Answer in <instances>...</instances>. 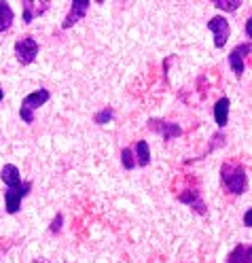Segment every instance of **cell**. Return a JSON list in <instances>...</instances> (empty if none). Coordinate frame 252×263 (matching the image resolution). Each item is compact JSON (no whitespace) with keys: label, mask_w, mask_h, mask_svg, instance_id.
I'll return each instance as SVG.
<instances>
[{"label":"cell","mask_w":252,"mask_h":263,"mask_svg":"<svg viewBox=\"0 0 252 263\" xmlns=\"http://www.w3.org/2000/svg\"><path fill=\"white\" fill-rule=\"evenodd\" d=\"M221 183L231 195H242L248 189V176L244 166L235 161H223L221 166Z\"/></svg>","instance_id":"cell-1"},{"label":"cell","mask_w":252,"mask_h":263,"mask_svg":"<svg viewBox=\"0 0 252 263\" xmlns=\"http://www.w3.org/2000/svg\"><path fill=\"white\" fill-rule=\"evenodd\" d=\"M49 98H51V93H49V89H45V87L28 93L24 100H22V106H20V117H22V121L28 123V125L34 123V110L41 108V106H45V104L49 102Z\"/></svg>","instance_id":"cell-2"},{"label":"cell","mask_w":252,"mask_h":263,"mask_svg":"<svg viewBox=\"0 0 252 263\" xmlns=\"http://www.w3.org/2000/svg\"><path fill=\"white\" fill-rule=\"evenodd\" d=\"M38 51H41V45L32 36H24L15 43V58H17V62L22 66H28V64L34 62L38 58Z\"/></svg>","instance_id":"cell-3"},{"label":"cell","mask_w":252,"mask_h":263,"mask_svg":"<svg viewBox=\"0 0 252 263\" xmlns=\"http://www.w3.org/2000/svg\"><path fill=\"white\" fill-rule=\"evenodd\" d=\"M30 191H32L30 180H26V183H22L20 187H15V189H7L5 191V212H7V215H17L20 208H22L24 197Z\"/></svg>","instance_id":"cell-4"},{"label":"cell","mask_w":252,"mask_h":263,"mask_svg":"<svg viewBox=\"0 0 252 263\" xmlns=\"http://www.w3.org/2000/svg\"><path fill=\"white\" fill-rule=\"evenodd\" d=\"M208 30L212 32L214 47L223 49L229 41V34H231V26H229L227 17H223V15H214V17H210L208 20Z\"/></svg>","instance_id":"cell-5"},{"label":"cell","mask_w":252,"mask_h":263,"mask_svg":"<svg viewBox=\"0 0 252 263\" xmlns=\"http://www.w3.org/2000/svg\"><path fill=\"white\" fill-rule=\"evenodd\" d=\"M252 53V43H240L238 47H233L231 49V53H229V66H231V70L233 74L242 79L244 72H246V58Z\"/></svg>","instance_id":"cell-6"},{"label":"cell","mask_w":252,"mask_h":263,"mask_svg":"<svg viewBox=\"0 0 252 263\" xmlns=\"http://www.w3.org/2000/svg\"><path fill=\"white\" fill-rule=\"evenodd\" d=\"M148 129L159 134L165 142H170L178 136H182V127L174 121H165V119H148Z\"/></svg>","instance_id":"cell-7"},{"label":"cell","mask_w":252,"mask_h":263,"mask_svg":"<svg viewBox=\"0 0 252 263\" xmlns=\"http://www.w3.org/2000/svg\"><path fill=\"white\" fill-rule=\"evenodd\" d=\"M89 7H91L89 0H72L70 9H68V13H66L64 22H62V30H70L74 24H79V22L87 15Z\"/></svg>","instance_id":"cell-8"},{"label":"cell","mask_w":252,"mask_h":263,"mask_svg":"<svg viewBox=\"0 0 252 263\" xmlns=\"http://www.w3.org/2000/svg\"><path fill=\"white\" fill-rule=\"evenodd\" d=\"M176 197H178V202L187 204L189 208H193L197 215H201V217H204L206 212H208V206H206L204 197H201V193H199L197 189H184V191H180Z\"/></svg>","instance_id":"cell-9"},{"label":"cell","mask_w":252,"mask_h":263,"mask_svg":"<svg viewBox=\"0 0 252 263\" xmlns=\"http://www.w3.org/2000/svg\"><path fill=\"white\" fill-rule=\"evenodd\" d=\"M49 5L51 3H34V0H24L22 3V20L24 24H32L34 22V17H41L43 13L49 11Z\"/></svg>","instance_id":"cell-10"},{"label":"cell","mask_w":252,"mask_h":263,"mask_svg":"<svg viewBox=\"0 0 252 263\" xmlns=\"http://www.w3.org/2000/svg\"><path fill=\"white\" fill-rule=\"evenodd\" d=\"M229 110H231V100L229 98H218L214 104V121L218 127H227L229 123Z\"/></svg>","instance_id":"cell-11"},{"label":"cell","mask_w":252,"mask_h":263,"mask_svg":"<svg viewBox=\"0 0 252 263\" xmlns=\"http://www.w3.org/2000/svg\"><path fill=\"white\" fill-rule=\"evenodd\" d=\"M0 178H3V183L7 185V189H15V187H20L24 183L22 174H20V168L13 166V163L3 166V170H0Z\"/></svg>","instance_id":"cell-12"},{"label":"cell","mask_w":252,"mask_h":263,"mask_svg":"<svg viewBox=\"0 0 252 263\" xmlns=\"http://www.w3.org/2000/svg\"><path fill=\"white\" fill-rule=\"evenodd\" d=\"M225 263H252V244H238L227 255Z\"/></svg>","instance_id":"cell-13"},{"label":"cell","mask_w":252,"mask_h":263,"mask_svg":"<svg viewBox=\"0 0 252 263\" xmlns=\"http://www.w3.org/2000/svg\"><path fill=\"white\" fill-rule=\"evenodd\" d=\"M133 155H136V163L140 168H146L150 163V146L146 140H138L133 146Z\"/></svg>","instance_id":"cell-14"},{"label":"cell","mask_w":252,"mask_h":263,"mask_svg":"<svg viewBox=\"0 0 252 263\" xmlns=\"http://www.w3.org/2000/svg\"><path fill=\"white\" fill-rule=\"evenodd\" d=\"M13 20H15L13 9L9 7V3L0 0V32H7L13 26Z\"/></svg>","instance_id":"cell-15"},{"label":"cell","mask_w":252,"mask_h":263,"mask_svg":"<svg viewBox=\"0 0 252 263\" xmlns=\"http://www.w3.org/2000/svg\"><path fill=\"white\" fill-rule=\"evenodd\" d=\"M114 119V108L112 106H104V108H100L95 115H93V123L95 125H106Z\"/></svg>","instance_id":"cell-16"},{"label":"cell","mask_w":252,"mask_h":263,"mask_svg":"<svg viewBox=\"0 0 252 263\" xmlns=\"http://www.w3.org/2000/svg\"><path fill=\"white\" fill-rule=\"evenodd\" d=\"M218 11H225V13H235V11H238L244 3H242V0H214V3H212Z\"/></svg>","instance_id":"cell-17"},{"label":"cell","mask_w":252,"mask_h":263,"mask_svg":"<svg viewBox=\"0 0 252 263\" xmlns=\"http://www.w3.org/2000/svg\"><path fill=\"white\" fill-rule=\"evenodd\" d=\"M121 166H123L125 170H133V168L138 166V163H136V155H133V151L127 149V146L121 151Z\"/></svg>","instance_id":"cell-18"},{"label":"cell","mask_w":252,"mask_h":263,"mask_svg":"<svg viewBox=\"0 0 252 263\" xmlns=\"http://www.w3.org/2000/svg\"><path fill=\"white\" fill-rule=\"evenodd\" d=\"M225 142H227V140H225V134H223V132H216V134L212 136V142L208 144V151H214V149H218V146H223ZM208 151H206V153H208ZM206 153H204V155H206ZM204 155H199L197 159H201ZM191 161H193V159H187L184 163H191Z\"/></svg>","instance_id":"cell-19"},{"label":"cell","mask_w":252,"mask_h":263,"mask_svg":"<svg viewBox=\"0 0 252 263\" xmlns=\"http://www.w3.org/2000/svg\"><path fill=\"white\" fill-rule=\"evenodd\" d=\"M62 227H64V215H62V212H57V215L53 217V221H51V225H49V232H51V234H60Z\"/></svg>","instance_id":"cell-20"},{"label":"cell","mask_w":252,"mask_h":263,"mask_svg":"<svg viewBox=\"0 0 252 263\" xmlns=\"http://www.w3.org/2000/svg\"><path fill=\"white\" fill-rule=\"evenodd\" d=\"M244 225H246V227H252V208H248V210L244 212Z\"/></svg>","instance_id":"cell-21"},{"label":"cell","mask_w":252,"mask_h":263,"mask_svg":"<svg viewBox=\"0 0 252 263\" xmlns=\"http://www.w3.org/2000/svg\"><path fill=\"white\" fill-rule=\"evenodd\" d=\"M244 28H246V36L252 41V15L248 17V22H246V26H244Z\"/></svg>","instance_id":"cell-22"},{"label":"cell","mask_w":252,"mask_h":263,"mask_svg":"<svg viewBox=\"0 0 252 263\" xmlns=\"http://www.w3.org/2000/svg\"><path fill=\"white\" fill-rule=\"evenodd\" d=\"M3 98H5V91H3V89H0V102H3Z\"/></svg>","instance_id":"cell-23"}]
</instances>
